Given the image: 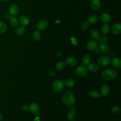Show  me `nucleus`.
<instances>
[{"mask_svg": "<svg viewBox=\"0 0 121 121\" xmlns=\"http://www.w3.org/2000/svg\"><path fill=\"white\" fill-rule=\"evenodd\" d=\"M3 115H2L1 113H0V121H2V120H3Z\"/></svg>", "mask_w": 121, "mask_h": 121, "instance_id": "nucleus-38", "label": "nucleus"}, {"mask_svg": "<svg viewBox=\"0 0 121 121\" xmlns=\"http://www.w3.org/2000/svg\"><path fill=\"white\" fill-rule=\"evenodd\" d=\"M22 109L25 111H26L29 109V106L27 104H25L22 106Z\"/></svg>", "mask_w": 121, "mask_h": 121, "instance_id": "nucleus-36", "label": "nucleus"}, {"mask_svg": "<svg viewBox=\"0 0 121 121\" xmlns=\"http://www.w3.org/2000/svg\"><path fill=\"white\" fill-rule=\"evenodd\" d=\"M95 50H96V52H99V50L98 49H96Z\"/></svg>", "mask_w": 121, "mask_h": 121, "instance_id": "nucleus-42", "label": "nucleus"}, {"mask_svg": "<svg viewBox=\"0 0 121 121\" xmlns=\"http://www.w3.org/2000/svg\"><path fill=\"white\" fill-rule=\"evenodd\" d=\"M42 37L41 33L38 30H35L33 33V38L36 41H39Z\"/></svg>", "mask_w": 121, "mask_h": 121, "instance_id": "nucleus-28", "label": "nucleus"}, {"mask_svg": "<svg viewBox=\"0 0 121 121\" xmlns=\"http://www.w3.org/2000/svg\"><path fill=\"white\" fill-rule=\"evenodd\" d=\"M19 12V8L17 4L15 3H13L9 6V12L11 16L15 17L17 16Z\"/></svg>", "mask_w": 121, "mask_h": 121, "instance_id": "nucleus-6", "label": "nucleus"}, {"mask_svg": "<svg viewBox=\"0 0 121 121\" xmlns=\"http://www.w3.org/2000/svg\"><path fill=\"white\" fill-rule=\"evenodd\" d=\"M26 32V28L23 26H20L18 27L15 31V33L16 35H23Z\"/></svg>", "mask_w": 121, "mask_h": 121, "instance_id": "nucleus-23", "label": "nucleus"}, {"mask_svg": "<svg viewBox=\"0 0 121 121\" xmlns=\"http://www.w3.org/2000/svg\"><path fill=\"white\" fill-rule=\"evenodd\" d=\"M91 61V57L88 54L85 55L82 58V62L84 66L88 65Z\"/></svg>", "mask_w": 121, "mask_h": 121, "instance_id": "nucleus-22", "label": "nucleus"}, {"mask_svg": "<svg viewBox=\"0 0 121 121\" xmlns=\"http://www.w3.org/2000/svg\"><path fill=\"white\" fill-rule=\"evenodd\" d=\"M76 116V110L74 107H71L68 112L67 118L70 121H73Z\"/></svg>", "mask_w": 121, "mask_h": 121, "instance_id": "nucleus-9", "label": "nucleus"}, {"mask_svg": "<svg viewBox=\"0 0 121 121\" xmlns=\"http://www.w3.org/2000/svg\"><path fill=\"white\" fill-rule=\"evenodd\" d=\"M1 0L2 1H9L10 0Z\"/></svg>", "mask_w": 121, "mask_h": 121, "instance_id": "nucleus-41", "label": "nucleus"}, {"mask_svg": "<svg viewBox=\"0 0 121 121\" xmlns=\"http://www.w3.org/2000/svg\"><path fill=\"white\" fill-rule=\"evenodd\" d=\"M90 35L91 36L95 41H98L101 37V35L99 32L95 29H92L90 30Z\"/></svg>", "mask_w": 121, "mask_h": 121, "instance_id": "nucleus-14", "label": "nucleus"}, {"mask_svg": "<svg viewBox=\"0 0 121 121\" xmlns=\"http://www.w3.org/2000/svg\"><path fill=\"white\" fill-rule=\"evenodd\" d=\"M98 20H99L98 17L97 15H94V14L89 16L87 18L88 22L91 24L96 23L98 22Z\"/></svg>", "mask_w": 121, "mask_h": 121, "instance_id": "nucleus-21", "label": "nucleus"}, {"mask_svg": "<svg viewBox=\"0 0 121 121\" xmlns=\"http://www.w3.org/2000/svg\"><path fill=\"white\" fill-rule=\"evenodd\" d=\"M98 50L101 52L105 53L109 52L110 48L107 45L104 43H101L98 45Z\"/></svg>", "mask_w": 121, "mask_h": 121, "instance_id": "nucleus-20", "label": "nucleus"}, {"mask_svg": "<svg viewBox=\"0 0 121 121\" xmlns=\"http://www.w3.org/2000/svg\"></svg>", "mask_w": 121, "mask_h": 121, "instance_id": "nucleus-43", "label": "nucleus"}, {"mask_svg": "<svg viewBox=\"0 0 121 121\" xmlns=\"http://www.w3.org/2000/svg\"><path fill=\"white\" fill-rule=\"evenodd\" d=\"M74 84L75 82L72 78H68L64 82V85L69 87H72L74 85Z\"/></svg>", "mask_w": 121, "mask_h": 121, "instance_id": "nucleus-27", "label": "nucleus"}, {"mask_svg": "<svg viewBox=\"0 0 121 121\" xmlns=\"http://www.w3.org/2000/svg\"><path fill=\"white\" fill-rule=\"evenodd\" d=\"M48 73L49 75H50L51 77H53V76H54L55 75V72H53V71H48Z\"/></svg>", "mask_w": 121, "mask_h": 121, "instance_id": "nucleus-37", "label": "nucleus"}, {"mask_svg": "<svg viewBox=\"0 0 121 121\" xmlns=\"http://www.w3.org/2000/svg\"><path fill=\"white\" fill-rule=\"evenodd\" d=\"M48 25V21L45 19H43L38 23L37 25V27L40 30H43L47 27Z\"/></svg>", "mask_w": 121, "mask_h": 121, "instance_id": "nucleus-11", "label": "nucleus"}, {"mask_svg": "<svg viewBox=\"0 0 121 121\" xmlns=\"http://www.w3.org/2000/svg\"><path fill=\"white\" fill-rule=\"evenodd\" d=\"M112 66L116 69L121 68V60L119 58H114L112 60Z\"/></svg>", "mask_w": 121, "mask_h": 121, "instance_id": "nucleus-18", "label": "nucleus"}, {"mask_svg": "<svg viewBox=\"0 0 121 121\" xmlns=\"http://www.w3.org/2000/svg\"><path fill=\"white\" fill-rule=\"evenodd\" d=\"M117 75V72L112 69H107L103 71L102 73V77L107 80H112L115 78Z\"/></svg>", "mask_w": 121, "mask_h": 121, "instance_id": "nucleus-2", "label": "nucleus"}, {"mask_svg": "<svg viewBox=\"0 0 121 121\" xmlns=\"http://www.w3.org/2000/svg\"><path fill=\"white\" fill-rule=\"evenodd\" d=\"M7 30L6 24L1 21H0V34L4 33Z\"/></svg>", "mask_w": 121, "mask_h": 121, "instance_id": "nucleus-30", "label": "nucleus"}, {"mask_svg": "<svg viewBox=\"0 0 121 121\" xmlns=\"http://www.w3.org/2000/svg\"><path fill=\"white\" fill-rule=\"evenodd\" d=\"M29 110L30 112L33 114H38L40 112V108L39 105L35 103H32L29 106Z\"/></svg>", "mask_w": 121, "mask_h": 121, "instance_id": "nucleus-7", "label": "nucleus"}, {"mask_svg": "<svg viewBox=\"0 0 121 121\" xmlns=\"http://www.w3.org/2000/svg\"><path fill=\"white\" fill-rule=\"evenodd\" d=\"M63 103L66 105L72 106L75 104V98L73 94L69 91L64 92L62 95Z\"/></svg>", "mask_w": 121, "mask_h": 121, "instance_id": "nucleus-1", "label": "nucleus"}, {"mask_svg": "<svg viewBox=\"0 0 121 121\" xmlns=\"http://www.w3.org/2000/svg\"><path fill=\"white\" fill-rule=\"evenodd\" d=\"M86 48L89 51H94L97 49L98 43L95 40H91L87 42L86 45Z\"/></svg>", "mask_w": 121, "mask_h": 121, "instance_id": "nucleus-8", "label": "nucleus"}, {"mask_svg": "<svg viewBox=\"0 0 121 121\" xmlns=\"http://www.w3.org/2000/svg\"><path fill=\"white\" fill-rule=\"evenodd\" d=\"M88 69L92 72H95L98 71V67L97 65L93 63H91L88 65Z\"/></svg>", "mask_w": 121, "mask_h": 121, "instance_id": "nucleus-24", "label": "nucleus"}, {"mask_svg": "<svg viewBox=\"0 0 121 121\" xmlns=\"http://www.w3.org/2000/svg\"><path fill=\"white\" fill-rule=\"evenodd\" d=\"M90 6L94 10H98L101 7V2L99 0H92L90 2Z\"/></svg>", "mask_w": 121, "mask_h": 121, "instance_id": "nucleus-17", "label": "nucleus"}, {"mask_svg": "<svg viewBox=\"0 0 121 121\" xmlns=\"http://www.w3.org/2000/svg\"><path fill=\"white\" fill-rule=\"evenodd\" d=\"M120 111H121L120 107L117 106H113L111 110V112L113 113H118L120 112Z\"/></svg>", "mask_w": 121, "mask_h": 121, "instance_id": "nucleus-32", "label": "nucleus"}, {"mask_svg": "<svg viewBox=\"0 0 121 121\" xmlns=\"http://www.w3.org/2000/svg\"><path fill=\"white\" fill-rule=\"evenodd\" d=\"M108 37L106 35H103L101 36L100 39L98 40L99 42L101 43H107L108 41Z\"/></svg>", "mask_w": 121, "mask_h": 121, "instance_id": "nucleus-31", "label": "nucleus"}, {"mask_svg": "<svg viewBox=\"0 0 121 121\" xmlns=\"http://www.w3.org/2000/svg\"><path fill=\"white\" fill-rule=\"evenodd\" d=\"M112 33L114 35H119L121 32V25L120 23L114 24L112 27Z\"/></svg>", "mask_w": 121, "mask_h": 121, "instance_id": "nucleus-13", "label": "nucleus"}, {"mask_svg": "<svg viewBox=\"0 0 121 121\" xmlns=\"http://www.w3.org/2000/svg\"><path fill=\"white\" fill-rule=\"evenodd\" d=\"M34 121H40V118L38 117H36Z\"/></svg>", "mask_w": 121, "mask_h": 121, "instance_id": "nucleus-39", "label": "nucleus"}, {"mask_svg": "<svg viewBox=\"0 0 121 121\" xmlns=\"http://www.w3.org/2000/svg\"><path fill=\"white\" fill-rule=\"evenodd\" d=\"M110 59L106 56H102L97 60V62L101 66H107L110 64Z\"/></svg>", "mask_w": 121, "mask_h": 121, "instance_id": "nucleus-4", "label": "nucleus"}, {"mask_svg": "<svg viewBox=\"0 0 121 121\" xmlns=\"http://www.w3.org/2000/svg\"><path fill=\"white\" fill-rule=\"evenodd\" d=\"M66 66V63L63 61H60L58 62L56 65V68L58 70H61L63 69Z\"/></svg>", "mask_w": 121, "mask_h": 121, "instance_id": "nucleus-29", "label": "nucleus"}, {"mask_svg": "<svg viewBox=\"0 0 121 121\" xmlns=\"http://www.w3.org/2000/svg\"><path fill=\"white\" fill-rule=\"evenodd\" d=\"M89 26H90V23L88 21H86L82 24L81 26V29L83 30H86L89 27Z\"/></svg>", "mask_w": 121, "mask_h": 121, "instance_id": "nucleus-33", "label": "nucleus"}, {"mask_svg": "<svg viewBox=\"0 0 121 121\" xmlns=\"http://www.w3.org/2000/svg\"><path fill=\"white\" fill-rule=\"evenodd\" d=\"M109 30H110V26L109 25L107 24V23H104L101 26V32L104 34H106L108 33L109 31Z\"/></svg>", "mask_w": 121, "mask_h": 121, "instance_id": "nucleus-26", "label": "nucleus"}, {"mask_svg": "<svg viewBox=\"0 0 121 121\" xmlns=\"http://www.w3.org/2000/svg\"><path fill=\"white\" fill-rule=\"evenodd\" d=\"M88 95L89 96L95 98L100 97L101 95V94L99 92L95 90H91L90 91H89Z\"/></svg>", "mask_w": 121, "mask_h": 121, "instance_id": "nucleus-25", "label": "nucleus"}, {"mask_svg": "<svg viewBox=\"0 0 121 121\" xmlns=\"http://www.w3.org/2000/svg\"><path fill=\"white\" fill-rule=\"evenodd\" d=\"M18 21L19 23L21 25V26L24 27L27 26L29 23V20L28 18L26 16L24 15L21 16L19 17Z\"/></svg>", "mask_w": 121, "mask_h": 121, "instance_id": "nucleus-12", "label": "nucleus"}, {"mask_svg": "<svg viewBox=\"0 0 121 121\" xmlns=\"http://www.w3.org/2000/svg\"><path fill=\"white\" fill-rule=\"evenodd\" d=\"M56 54H57V55L58 56H60L61 55V53H60V52H57Z\"/></svg>", "mask_w": 121, "mask_h": 121, "instance_id": "nucleus-40", "label": "nucleus"}, {"mask_svg": "<svg viewBox=\"0 0 121 121\" xmlns=\"http://www.w3.org/2000/svg\"><path fill=\"white\" fill-rule=\"evenodd\" d=\"M71 43L73 44H77V39L75 37H71Z\"/></svg>", "mask_w": 121, "mask_h": 121, "instance_id": "nucleus-34", "label": "nucleus"}, {"mask_svg": "<svg viewBox=\"0 0 121 121\" xmlns=\"http://www.w3.org/2000/svg\"><path fill=\"white\" fill-rule=\"evenodd\" d=\"M110 86L107 84H104L101 88V95L104 96H107L110 93Z\"/></svg>", "mask_w": 121, "mask_h": 121, "instance_id": "nucleus-10", "label": "nucleus"}, {"mask_svg": "<svg viewBox=\"0 0 121 121\" xmlns=\"http://www.w3.org/2000/svg\"><path fill=\"white\" fill-rule=\"evenodd\" d=\"M65 63L70 66H76L77 64V60L72 57H69L67 58L65 60Z\"/></svg>", "mask_w": 121, "mask_h": 121, "instance_id": "nucleus-15", "label": "nucleus"}, {"mask_svg": "<svg viewBox=\"0 0 121 121\" xmlns=\"http://www.w3.org/2000/svg\"><path fill=\"white\" fill-rule=\"evenodd\" d=\"M52 88L57 92L62 91L64 88V82L60 79H56L52 83Z\"/></svg>", "mask_w": 121, "mask_h": 121, "instance_id": "nucleus-3", "label": "nucleus"}, {"mask_svg": "<svg viewBox=\"0 0 121 121\" xmlns=\"http://www.w3.org/2000/svg\"><path fill=\"white\" fill-rule=\"evenodd\" d=\"M76 73L80 77H85L87 75L88 70L86 67L79 66L76 69Z\"/></svg>", "mask_w": 121, "mask_h": 121, "instance_id": "nucleus-5", "label": "nucleus"}, {"mask_svg": "<svg viewBox=\"0 0 121 121\" xmlns=\"http://www.w3.org/2000/svg\"><path fill=\"white\" fill-rule=\"evenodd\" d=\"M11 16L10 15V14L9 13V12H6L4 14V17L5 18H7V19H9V17H11Z\"/></svg>", "mask_w": 121, "mask_h": 121, "instance_id": "nucleus-35", "label": "nucleus"}, {"mask_svg": "<svg viewBox=\"0 0 121 121\" xmlns=\"http://www.w3.org/2000/svg\"><path fill=\"white\" fill-rule=\"evenodd\" d=\"M100 19L104 23H107L111 21L112 17L109 14L105 13L101 14L100 16Z\"/></svg>", "mask_w": 121, "mask_h": 121, "instance_id": "nucleus-16", "label": "nucleus"}, {"mask_svg": "<svg viewBox=\"0 0 121 121\" xmlns=\"http://www.w3.org/2000/svg\"><path fill=\"white\" fill-rule=\"evenodd\" d=\"M9 23L10 26L13 27H17L19 24L18 19L13 16H11L9 18Z\"/></svg>", "mask_w": 121, "mask_h": 121, "instance_id": "nucleus-19", "label": "nucleus"}]
</instances>
